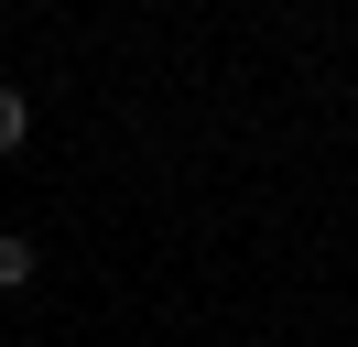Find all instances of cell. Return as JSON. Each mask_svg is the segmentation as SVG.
Returning <instances> with one entry per match:
<instances>
[{
	"instance_id": "3957f363",
	"label": "cell",
	"mask_w": 358,
	"mask_h": 347,
	"mask_svg": "<svg viewBox=\"0 0 358 347\" xmlns=\"http://www.w3.org/2000/svg\"><path fill=\"white\" fill-rule=\"evenodd\" d=\"M348 347H358V337H348Z\"/></svg>"
},
{
	"instance_id": "7a4b0ae2",
	"label": "cell",
	"mask_w": 358,
	"mask_h": 347,
	"mask_svg": "<svg viewBox=\"0 0 358 347\" xmlns=\"http://www.w3.org/2000/svg\"><path fill=\"white\" fill-rule=\"evenodd\" d=\"M22 130H33V98H22V87H0V152H22Z\"/></svg>"
},
{
	"instance_id": "6da1fadb",
	"label": "cell",
	"mask_w": 358,
	"mask_h": 347,
	"mask_svg": "<svg viewBox=\"0 0 358 347\" xmlns=\"http://www.w3.org/2000/svg\"><path fill=\"white\" fill-rule=\"evenodd\" d=\"M33 271H44V250H33V239L22 228H0V293H22V282Z\"/></svg>"
}]
</instances>
